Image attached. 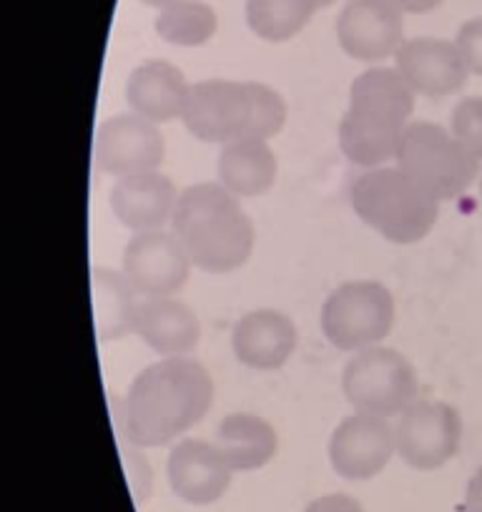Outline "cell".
Segmentation results:
<instances>
[{
	"label": "cell",
	"mask_w": 482,
	"mask_h": 512,
	"mask_svg": "<svg viewBox=\"0 0 482 512\" xmlns=\"http://www.w3.org/2000/svg\"><path fill=\"white\" fill-rule=\"evenodd\" d=\"M214 402L209 369L191 357H164L131 382L124 400V440L161 447L189 432Z\"/></svg>",
	"instance_id": "1"
},
{
	"label": "cell",
	"mask_w": 482,
	"mask_h": 512,
	"mask_svg": "<svg viewBox=\"0 0 482 512\" xmlns=\"http://www.w3.org/2000/svg\"><path fill=\"white\" fill-rule=\"evenodd\" d=\"M410 83L397 68L375 66L359 73L349 88V108L339 121V149L352 164L380 169L400 149L415 111Z\"/></svg>",
	"instance_id": "2"
},
{
	"label": "cell",
	"mask_w": 482,
	"mask_h": 512,
	"mask_svg": "<svg viewBox=\"0 0 482 512\" xmlns=\"http://www.w3.org/2000/svg\"><path fill=\"white\" fill-rule=\"evenodd\" d=\"M171 231L206 274H229L249 262L254 251L252 219L234 194L216 184H194L181 191Z\"/></svg>",
	"instance_id": "3"
},
{
	"label": "cell",
	"mask_w": 482,
	"mask_h": 512,
	"mask_svg": "<svg viewBox=\"0 0 482 512\" xmlns=\"http://www.w3.org/2000/svg\"><path fill=\"white\" fill-rule=\"evenodd\" d=\"M349 199L354 214L392 244L422 241L440 216V201L400 166H380L357 176Z\"/></svg>",
	"instance_id": "4"
},
{
	"label": "cell",
	"mask_w": 482,
	"mask_h": 512,
	"mask_svg": "<svg viewBox=\"0 0 482 512\" xmlns=\"http://www.w3.org/2000/svg\"><path fill=\"white\" fill-rule=\"evenodd\" d=\"M395 161L440 204L465 194L480 176V161L467 154L452 131L447 134L440 123L432 121H410Z\"/></svg>",
	"instance_id": "5"
},
{
	"label": "cell",
	"mask_w": 482,
	"mask_h": 512,
	"mask_svg": "<svg viewBox=\"0 0 482 512\" xmlns=\"http://www.w3.org/2000/svg\"><path fill=\"white\" fill-rule=\"evenodd\" d=\"M420 382L405 354L390 347H370L354 352L342 372V395L354 412L392 417L417 400Z\"/></svg>",
	"instance_id": "6"
},
{
	"label": "cell",
	"mask_w": 482,
	"mask_h": 512,
	"mask_svg": "<svg viewBox=\"0 0 482 512\" xmlns=\"http://www.w3.org/2000/svg\"><path fill=\"white\" fill-rule=\"evenodd\" d=\"M319 324L327 342L342 352L377 347L395 324V297L372 279L344 282L324 302Z\"/></svg>",
	"instance_id": "7"
},
{
	"label": "cell",
	"mask_w": 482,
	"mask_h": 512,
	"mask_svg": "<svg viewBox=\"0 0 482 512\" xmlns=\"http://www.w3.org/2000/svg\"><path fill=\"white\" fill-rule=\"evenodd\" d=\"M392 427L397 455L415 470H437L460 450L462 417L447 402L415 400Z\"/></svg>",
	"instance_id": "8"
},
{
	"label": "cell",
	"mask_w": 482,
	"mask_h": 512,
	"mask_svg": "<svg viewBox=\"0 0 482 512\" xmlns=\"http://www.w3.org/2000/svg\"><path fill=\"white\" fill-rule=\"evenodd\" d=\"M186 131L206 144H229L244 139L252 123V91L249 81H209L191 83L181 113Z\"/></svg>",
	"instance_id": "9"
},
{
	"label": "cell",
	"mask_w": 482,
	"mask_h": 512,
	"mask_svg": "<svg viewBox=\"0 0 482 512\" xmlns=\"http://www.w3.org/2000/svg\"><path fill=\"white\" fill-rule=\"evenodd\" d=\"M191 267L174 231H139L124 249V277L144 299L179 294L189 282Z\"/></svg>",
	"instance_id": "10"
},
{
	"label": "cell",
	"mask_w": 482,
	"mask_h": 512,
	"mask_svg": "<svg viewBox=\"0 0 482 512\" xmlns=\"http://www.w3.org/2000/svg\"><path fill=\"white\" fill-rule=\"evenodd\" d=\"M93 154L101 171L124 179V176L159 171L166 159V141L156 123L136 113H118L101 123Z\"/></svg>",
	"instance_id": "11"
},
{
	"label": "cell",
	"mask_w": 482,
	"mask_h": 512,
	"mask_svg": "<svg viewBox=\"0 0 482 512\" xmlns=\"http://www.w3.org/2000/svg\"><path fill=\"white\" fill-rule=\"evenodd\" d=\"M337 43L354 61L395 58L405 43V13L392 0H347L337 16Z\"/></svg>",
	"instance_id": "12"
},
{
	"label": "cell",
	"mask_w": 482,
	"mask_h": 512,
	"mask_svg": "<svg viewBox=\"0 0 482 512\" xmlns=\"http://www.w3.org/2000/svg\"><path fill=\"white\" fill-rule=\"evenodd\" d=\"M395 452V427L387 417L354 412L329 437V462L344 480H372Z\"/></svg>",
	"instance_id": "13"
},
{
	"label": "cell",
	"mask_w": 482,
	"mask_h": 512,
	"mask_svg": "<svg viewBox=\"0 0 482 512\" xmlns=\"http://www.w3.org/2000/svg\"><path fill=\"white\" fill-rule=\"evenodd\" d=\"M395 68L417 96L432 101L457 93L470 76L455 41L430 36L410 38L402 43L400 51L395 53Z\"/></svg>",
	"instance_id": "14"
},
{
	"label": "cell",
	"mask_w": 482,
	"mask_h": 512,
	"mask_svg": "<svg viewBox=\"0 0 482 512\" xmlns=\"http://www.w3.org/2000/svg\"><path fill=\"white\" fill-rule=\"evenodd\" d=\"M166 472L171 490L189 505H211L221 500L234 475L219 447L206 440H181L174 445Z\"/></svg>",
	"instance_id": "15"
},
{
	"label": "cell",
	"mask_w": 482,
	"mask_h": 512,
	"mask_svg": "<svg viewBox=\"0 0 482 512\" xmlns=\"http://www.w3.org/2000/svg\"><path fill=\"white\" fill-rule=\"evenodd\" d=\"M179 189L174 181L161 171L124 176L111 189V211L126 229L134 234L139 231H159L174 219L179 204Z\"/></svg>",
	"instance_id": "16"
},
{
	"label": "cell",
	"mask_w": 482,
	"mask_h": 512,
	"mask_svg": "<svg viewBox=\"0 0 482 512\" xmlns=\"http://www.w3.org/2000/svg\"><path fill=\"white\" fill-rule=\"evenodd\" d=\"M231 349L252 369H279L297 349V327L277 309H254L231 329Z\"/></svg>",
	"instance_id": "17"
},
{
	"label": "cell",
	"mask_w": 482,
	"mask_h": 512,
	"mask_svg": "<svg viewBox=\"0 0 482 512\" xmlns=\"http://www.w3.org/2000/svg\"><path fill=\"white\" fill-rule=\"evenodd\" d=\"M134 334L161 357H186L201 342V322L191 307L174 297L141 299Z\"/></svg>",
	"instance_id": "18"
},
{
	"label": "cell",
	"mask_w": 482,
	"mask_h": 512,
	"mask_svg": "<svg viewBox=\"0 0 482 512\" xmlns=\"http://www.w3.org/2000/svg\"><path fill=\"white\" fill-rule=\"evenodd\" d=\"M189 88L184 73L174 63L144 61L131 71L126 83V101L136 116L159 126L181 118Z\"/></svg>",
	"instance_id": "19"
},
{
	"label": "cell",
	"mask_w": 482,
	"mask_h": 512,
	"mask_svg": "<svg viewBox=\"0 0 482 512\" xmlns=\"http://www.w3.org/2000/svg\"><path fill=\"white\" fill-rule=\"evenodd\" d=\"M277 156L262 139H236L221 146L216 161L219 184L236 199H257L272 189L277 179Z\"/></svg>",
	"instance_id": "20"
},
{
	"label": "cell",
	"mask_w": 482,
	"mask_h": 512,
	"mask_svg": "<svg viewBox=\"0 0 482 512\" xmlns=\"http://www.w3.org/2000/svg\"><path fill=\"white\" fill-rule=\"evenodd\" d=\"M214 445L234 472H252L272 462L277 455V430L264 417L249 412H234L216 427Z\"/></svg>",
	"instance_id": "21"
},
{
	"label": "cell",
	"mask_w": 482,
	"mask_h": 512,
	"mask_svg": "<svg viewBox=\"0 0 482 512\" xmlns=\"http://www.w3.org/2000/svg\"><path fill=\"white\" fill-rule=\"evenodd\" d=\"M91 294H93V319H96V334L101 342L124 339L134 332L136 309V289L131 287L124 272L118 274L113 269H93L91 272Z\"/></svg>",
	"instance_id": "22"
},
{
	"label": "cell",
	"mask_w": 482,
	"mask_h": 512,
	"mask_svg": "<svg viewBox=\"0 0 482 512\" xmlns=\"http://www.w3.org/2000/svg\"><path fill=\"white\" fill-rule=\"evenodd\" d=\"M219 18L204 0H179L159 11L154 31L161 41L181 48H199L216 36Z\"/></svg>",
	"instance_id": "23"
},
{
	"label": "cell",
	"mask_w": 482,
	"mask_h": 512,
	"mask_svg": "<svg viewBox=\"0 0 482 512\" xmlns=\"http://www.w3.org/2000/svg\"><path fill=\"white\" fill-rule=\"evenodd\" d=\"M314 6L309 0H247V23L254 36L269 43L292 41L309 26Z\"/></svg>",
	"instance_id": "24"
},
{
	"label": "cell",
	"mask_w": 482,
	"mask_h": 512,
	"mask_svg": "<svg viewBox=\"0 0 482 512\" xmlns=\"http://www.w3.org/2000/svg\"><path fill=\"white\" fill-rule=\"evenodd\" d=\"M249 91H252V123L247 139L269 141L287 123V101L267 83L249 81Z\"/></svg>",
	"instance_id": "25"
},
{
	"label": "cell",
	"mask_w": 482,
	"mask_h": 512,
	"mask_svg": "<svg viewBox=\"0 0 482 512\" xmlns=\"http://www.w3.org/2000/svg\"><path fill=\"white\" fill-rule=\"evenodd\" d=\"M452 136L482 164V98H462L452 111Z\"/></svg>",
	"instance_id": "26"
},
{
	"label": "cell",
	"mask_w": 482,
	"mask_h": 512,
	"mask_svg": "<svg viewBox=\"0 0 482 512\" xmlns=\"http://www.w3.org/2000/svg\"><path fill=\"white\" fill-rule=\"evenodd\" d=\"M141 447H134L131 442H126L121 447V457H124L126 477H129L131 495H134L136 502H144L146 497L151 495V485H154V472H151L149 462L141 455Z\"/></svg>",
	"instance_id": "27"
},
{
	"label": "cell",
	"mask_w": 482,
	"mask_h": 512,
	"mask_svg": "<svg viewBox=\"0 0 482 512\" xmlns=\"http://www.w3.org/2000/svg\"><path fill=\"white\" fill-rule=\"evenodd\" d=\"M455 46L465 61L467 71L482 76V16L462 23L455 36Z\"/></svg>",
	"instance_id": "28"
},
{
	"label": "cell",
	"mask_w": 482,
	"mask_h": 512,
	"mask_svg": "<svg viewBox=\"0 0 482 512\" xmlns=\"http://www.w3.org/2000/svg\"><path fill=\"white\" fill-rule=\"evenodd\" d=\"M304 512H365V507H362L359 500H354V497L334 492V495H322L317 500H312Z\"/></svg>",
	"instance_id": "29"
},
{
	"label": "cell",
	"mask_w": 482,
	"mask_h": 512,
	"mask_svg": "<svg viewBox=\"0 0 482 512\" xmlns=\"http://www.w3.org/2000/svg\"><path fill=\"white\" fill-rule=\"evenodd\" d=\"M465 512H482V467L467 482Z\"/></svg>",
	"instance_id": "30"
},
{
	"label": "cell",
	"mask_w": 482,
	"mask_h": 512,
	"mask_svg": "<svg viewBox=\"0 0 482 512\" xmlns=\"http://www.w3.org/2000/svg\"><path fill=\"white\" fill-rule=\"evenodd\" d=\"M402 13H430L445 0H392Z\"/></svg>",
	"instance_id": "31"
},
{
	"label": "cell",
	"mask_w": 482,
	"mask_h": 512,
	"mask_svg": "<svg viewBox=\"0 0 482 512\" xmlns=\"http://www.w3.org/2000/svg\"><path fill=\"white\" fill-rule=\"evenodd\" d=\"M141 3H144V6H149V8H156V11H164V8L179 3V0H141Z\"/></svg>",
	"instance_id": "32"
},
{
	"label": "cell",
	"mask_w": 482,
	"mask_h": 512,
	"mask_svg": "<svg viewBox=\"0 0 482 512\" xmlns=\"http://www.w3.org/2000/svg\"><path fill=\"white\" fill-rule=\"evenodd\" d=\"M309 3H312V6H314V11H319V8H327V6H332L334 0H309Z\"/></svg>",
	"instance_id": "33"
},
{
	"label": "cell",
	"mask_w": 482,
	"mask_h": 512,
	"mask_svg": "<svg viewBox=\"0 0 482 512\" xmlns=\"http://www.w3.org/2000/svg\"><path fill=\"white\" fill-rule=\"evenodd\" d=\"M480 189H482V176H480Z\"/></svg>",
	"instance_id": "34"
}]
</instances>
